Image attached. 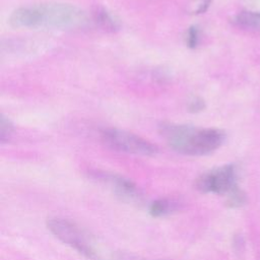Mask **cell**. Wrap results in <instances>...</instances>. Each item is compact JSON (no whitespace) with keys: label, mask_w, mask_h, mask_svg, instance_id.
Here are the masks:
<instances>
[{"label":"cell","mask_w":260,"mask_h":260,"mask_svg":"<svg viewBox=\"0 0 260 260\" xmlns=\"http://www.w3.org/2000/svg\"><path fill=\"white\" fill-rule=\"evenodd\" d=\"M86 13L78 6L64 2H42L21 6L9 16V23L17 28L68 29L83 26Z\"/></svg>","instance_id":"6da1fadb"},{"label":"cell","mask_w":260,"mask_h":260,"mask_svg":"<svg viewBox=\"0 0 260 260\" xmlns=\"http://www.w3.org/2000/svg\"><path fill=\"white\" fill-rule=\"evenodd\" d=\"M187 108L191 113H199L205 109V103L201 98H193L189 101Z\"/></svg>","instance_id":"4fadbf2b"},{"label":"cell","mask_w":260,"mask_h":260,"mask_svg":"<svg viewBox=\"0 0 260 260\" xmlns=\"http://www.w3.org/2000/svg\"><path fill=\"white\" fill-rule=\"evenodd\" d=\"M186 46L190 49L197 47L199 43V29L196 25H191L186 31Z\"/></svg>","instance_id":"7c38bea8"},{"label":"cell","mask_w":260,"mask_h":260,"mask_svg":"<svg viewBox=\"0 0 260 260\" xmlns=\"http://www.w3.org/2000/svg\"><path fill=\"white\" fill-rule=\"evenodd\" d=\"M102 140L109 147L135 155L152 156L158 151L156 145L150 141L125 130L117 128H107L101 132Z\"/></svg>","instance_id":"277c9868"},{"label":"cell","mask_w":260,"mask_h":260,"mask_svg":"<svg viewBox=\"0 0 260 260\" xmlns=\"http://www.w3.org/2000/svg\"><path fill=\"white\" fill-rule=\"evenodd\" d=\"M233 22L237 26L260 31V12L242 11L235 15Z\"/></svg>","instance_id":"9c48e42d"},{"label":"cell","mask_w":260,"mask_h":260,"mask_svg":"<svg viewBox=\"0 0 260 260\" xmlns=\"http://www.w3.org/2000/svg\"><path fill=\"white\" fill-rule=\"evenodd\" d=\"M159 133L172 149L189 156L210 154L221 146L225 138L224 132L217 128H200L175 123L161 124Z\"/></svg>","instance_id":"7a4b0ae2"},{"label":"cell","mask_w":260,"mask_h":260,"mask_svg":"<svg viewBox=\"0 0 260 260\" xmlns=\"http://www.w3.org/2000/svg\"><path fill=\"white\" fill-rule=\"evenodd\" d=\"M226 203L230 207H240L246 201V196L237 186L226 194Z\"/></svg>","instance_id":"30bf717a"},{"label":"cell","mask_w":260,"mask_h":260,"mask_svg":"<svg viewBox=\"0 0 260 260\" xmlns=\"http://www.w3.org/2000/svg\"><path fill=\"white\" fill-rule=\"evenodd\" d=\"M93 19L96 24L107 31H116L120 28V22L115 15L105 7H96L93 10Z\"/></svg>","instance_id":"ba28073f"},{"label":"cell","mask_w":260,"mask_h":260,"mask_svg":"<svg viewBox=\"0 0 260 260\" xmlns=\"http://www.w3.org/2000/svg\"><path fill=\"white\" fill-rule=\"evenodd\" d=\"M236 186V170L233 165L210 170L195 181V188L201 193L228 194Z\"/></svg>","instance_id":"5b68a950"},{"label":"cell","mask_w":260,"mask_h":260,"mask_svg":"<svg viewBox=\"0 0 260 260\" xmlns=\"http://www.w3.org/2000/svg\"><path fill=\"white\" fill-rule=\"evenodd\" d=\"M13 131V126L11 122L4 117L3 115L0 116V141L4 143L6 140L9 139L11 133Z\"/></svg>","instance_id":"8fae6325"},{"label":"cell","mask_w":260,"mask_h":260,"mask_svg":"<svg viewBox=\"0 0 260 260\" xmlns=\"http://www.w3.org/2000/svg\"><path fill=\"white\" fill-rule=\"evenodd\" d=\"M51 234L64 245L70 247L88 260H105L95 249L89 235L70 219L54 216L47 219Z\"/></svg>","instance_id":"3957f363"},{"label":"cell","mask_w":260,"mask_h":260,"mask_svg":"<svg viewBox=\"0 0 260 260\" xmlns=\"http://www.w3.org/2000/svg\"><path fill=\"white\" fill-rule=\"evenodd\" d=\"M180 208V202L170 198H158L148 204L147 210L152 217H164L176 212Z\"/></svg>","instance_id":"52a82bcc"},{"label":"cell","mask_w":260,"mask_h":260,"mask_svg":"<svg viewBox=\"0 0 260 260\" xmlns=\"http://www.w3.org/2000/svg\"><path fill=\"white\" fill-rule=\"evenodd\" d=\"M116 260H157V259H147V258H142V257L131 255V254L121 253L116 257Z\"/></svg>","instance_id":"9a60e30c"},{"label":"cell","mask_w":260,"mask_h":260,"mask_svg":"<svg viewBox=\"0 0 260 260\" xmlns=\"http://www.w3.org/2000/svg\"><path fill=\"white\" fill-rule=\"evenodd\" d=\"M210 3H211V0H197L196 1V6L193 9V13L194 14L204 13L208 9Z\"/></svg>","instance_id":"5bb4252c"},{"label":"cell","mask_w":260,"mask_h":260,"mask_svg":"<svg viewBox=\"0 0 260 260\" xmlns=\"http://www.w3.org/2000/svg\"><path fill=\"white\" fill-rule=\"evenodd\" d=\"M92 176L106 186H108L112 192L124 201L128 202H141L142 195L137 186L129 179L103 171H94Z\"/></svg>","instance_id":"8992f818"}]
</instances>
